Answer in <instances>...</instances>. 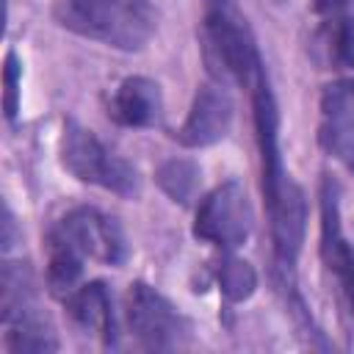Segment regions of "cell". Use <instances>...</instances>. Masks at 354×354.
Masks as SVG:
<instances>
[{"label": "cell", "mask_w": 354, "mask_h": 354, "mask_svg": "<svg viewBox=\"0 0 354 354\" xmlns=\"http://www.w3.org/2000/svg\"><path fill=\"white\" fill-rule=\"evenodd\" d=\"M254 227L252 202L238 180L213 188L196 207L194 235L221 249H238Z\"/></svg>", "instance_id": "277c9868"}, {"label": "cell", "mask_w": 354, "mask_h": 354, "mask_svg": "<svg viewBox=\"0 0 354 354\" xmlns=\"http://www.w3.org/2000/svg\"><path fill=\"white\" fill-rule=\"evenodd\" d=\"M14 246V218H11V210L6 207V216H3V249H11Z\"/></svg>", "instance_id": "d6986e66"}, {"label": "cell", "mask_w": 354, "mask_h": 354, "mask_svg": "<svg viewBox=\"0 0 354 354\" xmlns=\"http://www.w3.org/2000/svg\"><path fill=\"white\" fill-rule=\"evenodd\" d=\"M61 163L69 174H75L80 183L100 185L105 191H113L119 196H136L138 194V174L136 169L122 160L119 155L108 152L100 138L80 127L77 122H66L61 136Z\"/></svg>", "instance_id": "3957f363"}, {"label": "cell", "mask_w": 354, "mask_h": 354, "mask_svg": "<svg viewBox=\"0 0 354 354\" xmlns=\"http://www.w3.org/2000/svg\"><path fill=\"white\" fill-rule=\"evenodd\" d=\"M83 252L58 230L47 232V285L55 296H69L83 274Z\"/></svg>", "instance_id": "4fadbf2b"}, {"label": "cell", "mask_w": 354, "mask_h": 354, "mask_svg": "<svg viewBox=\"0 0 354 354\" xmlns=\"http://www.w3.org/2000/svg\"><path fill=\"white\" fill-rule=\"evenodd\" d=\"M216 279H218V290L227 301H243L254 293L257 288V274L254 268L241 260V257H224L218 263V271H216Z\"/></svg>", "instance_id": "2e32d148"}, {"label": "cell", "mask_w": 354, "mask_h": 354, "mask_svg": "<svg viewBox=\"0 0 354 354\" xmlns=\"http://www.w3.org/2000/svg\"><path fill=\"white\" fill-rule=\"evenodd\" d=\"M111 119L124 127H152L163 113V97L160 86L149 77H127L113 91Z\"/></svg>", "instance_id": "30bf717a"}, {"label": "cell", "mask_w": 354, "mask_h": 354, "mask_svg": "<svg viewBox=\"0 0 354 354\" xmlns=\"http://www.w3.org/2000/svg\"><path fill=\"white\" fill-rule=\"evenodd\" d=\"M55 17L64 28L124 53L144 50L158 25L149 0H61Z\"/></svg>", "instance_id": "6da1fadb"}, {"label": "cell", "mask_w": 354, "mask_h": 354, "mask_svg": "<svg viewBox=\"0 0 354 354\" xmlns=\"http://www.w3.org/2000/svg\"><path fill=\"white\" fill-rule=\"evenodd\" d=\"M318 50L324 64L343 72H354V17L351 14L329 17V22L318 33Z\"/></svg>", "instance_id": "5bb4252c"}, {"label": "cell", "mask_w": 354, "mask_h": 354, "mask_svg": "<svg viewBox=\"0 0 354 354\" xmlns=\"http://www.w3.org/2000/svg\"><path fill=\"white\" fill-rule=\"evenodd\" d=\"M66 313L83 332H91L105 346H113V337H116L113 335V307H111V296L102 282H88V285L75 288L66 296Z\"/></svg>", "instance_id": "8fae6325"}, {"label": "cell", "mask_w": 354, "mask_h": 354, "mask_svg": "<svg viewBox=\"0 0 354 354\" xmlns=\"http://www.w3.org/2000/svg\"><path fill=\"white\" fill-rule=\"evenodd\" d=\"M55 227L83 252V257H91V260H100L108 266H119L127 254L124 235H122L119 224L94 207H75Z\"/></svg>", "instance_id": "52a82bcc"}, {"label": "cell", "mask_w": 354, "mask_h": 354, "mask_svg": "<svg viewBox=\"0 0 354 354\" xmlns=\"http://www.w3.org/2000/svg\"><path fill=\"white\" fill-rule=\"evenodd\" d=\"M124 315L130 332L147 348H177L188 332L185 318L174 310V304L144 282L130 285L124 299Z\"/></svg>", "instance_id": "5b68a950"}, {"label": "cell", "mask_w": 354, "mask_h": 354, "mask_svg": "<svg viewBox=\"0 0 354 354\" xmlns=\"http://www.w3.org/2000/svg\"><path fill=\"white\" fill-rule=\"evenodd\" d=\"M266 194L268 218H271V241L274 257L282 268H293L301 243H304V221H307V202L301 188L285 171Z\"/></svg>", "instance_id": "8992f818"}, {"label": "cell", "mask_w": 354, "mask_h": 354, "mask_svg": "<svg viewBox=\"0 0 354 354\" xmlns=\"http://www.w3.org/2000/svg\"><path fill=\"white\" fill-rule=\"evenodd\" d=\"M202 47L210 69L218 77H232L246 88L266 80L252 28L235 0H205Z\"/></svg>", "instance_id": "7a4b0ae2"}, {"label": "cell", "mask_w": 354, "mask_h": 354, "mask_svg": "<svg viewBox=\"0 0 354 354\" xmlns=\"http://www.w3.org/2000/svg\"><path fill=\"white\" fill-rule=\"evenodd\" d=\"M351 6H354V0H315V3H313V8H315L318 14H326V17L346 14Z\"/></svg>", "instance_id": "ac0fdd59"}, {"label": "cell", "mask_w": 354, "mask_h": 354, "mask_svg": "<svg viewBox=\"0 0 354 354\" xmlns=\"http://www.w3.org/2000/svg\"><path fill=\"white\" fill-rule=\"evenodd\" d=\"M6 324V340L3 346L14 354L22 351H55L58 340L53 335L50 321L39 313V307H25L19 313H14L11 318H3Z\"/></svg>", "instance_id": "7c38bea8"}, {"label": "cell", "mask_w": 354, "mask_h": 354, "mask_svg": "<svg viewBox=\"0 0 354 354\" xmlns=\"http://www.w3.org/2000/svg\"><path fill=\"white\" fill-rule=\"evenodd\" d=\"M19 75H22V66L17 61L14 53L6 55V69H3V83H6V116L14 119L17 116V108H19Z\"/></svg>", "instance_id": "e0dca14e"}, {"label": "cell", "mask_w": 354, "mask_h": 354, "mask_svg": "<svg viewBox=\"0 0 354 354\" xmlns=\"http://www.w3.org/2000/svg\"><path fill=\"white\" fill-rule=\"evenodd\" d=\"M318 141L335 160L354 171V88L348 80L324 88Z\"/></svg>", "instance_id": "ba28073f"}, {"label": "cell", "mask_w": 354, "mask_h": 354, "mask_svg": "<svg viewBox=\"0 0 354 354\" xmlns=\"http://www.w3.org/2000/svg\"><path fill=\"white\" fill-rule=\"evenodd\" d=\"M158 185L180 205H188L194 196H196V188H199V169L196 163L191 160H183V158H174V160H166L158 174H155Z\"/></svg>", "instance_id": "9a60e30c"}, {"label": "cell", "mask_w": 354, "mask_h": 354, "mask_svg": "<svg viewBox=\"0 0 354 354\" xmlns=\"http://www.w3.org/2000/svg\"><path fill=\"white\" fill-rule=\"evenodd\" d=\"M232 124V100L221 86H202L194 94L191 111L183 127L174 133L183 147H210L230 133Z\"/></svg>", "instance_id": "9c48e42d"}]
</instances>
